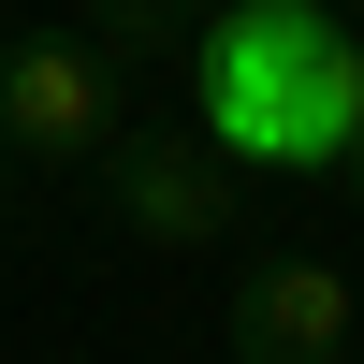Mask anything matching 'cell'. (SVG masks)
I'll return each instance as SVG.
<instances>
[{
	"instance_id": "6da1fadb",
	"label": "cell",
	"mask_w": 364,
	"mask_h": 364,
	"mask_svg": "<svg viewBox=\"0 0 364 364\" xmlns=\"http://www.w3.org/2000/svg\"><path fill=\"white\" fill-rule=\"evenodd\" d=\"M175 73L204 87V146L233 175H321L364 132V44L321 0H219Z\"/></svg>"
},
{
	"instance_id": "7a4b0ae2",
	"label": "cell",
	"mask_w": 364,
	"mask_h": 364,
	"mask_svg": "<svg viewBox=\"0 0 364 364\" xmlns=\"http://www.w3.org/2000/svg\"><path fill=\"white\" fill-rule=\"evenodd\" d=\"M117 132H132V73H117L73 15L0 44V161L15 175H87Z\"/></svg>"
},
{
	"instance_id": "3957f363",
	"label": "cell",
	"mask_w": 364,
	"mask_h": 364,
	"mask_svg": "<svg viewBox=\"0 0 364 364\" xmlns=\"http://www.w3.org/2000/svg\"><path fill=\"white\" fill-rule=\"evenodd\" d=\"M87 190H102V219L146 233V248H233V219H248V175L204 132H117L102 161H87Z\"/></svg>"
},
{
	"instance_id": "277c9868",
	"label": "cell",
	"mask_w": 364,
	"mask_h": 364,
	"mask_svg": "<svg viewBox=\"0 0 364 364\" xmlns=\"http://www.w3.org/2000/svg\"><path fill=\"white\" fill-rule=\"evenodd\" d=\"M219 336H233V364H350V277L336 262H248Z\"/></svg>"
},
{
	"instance_id": "5b68a950",
	"label": "cell",
	"mask_w": 364,
	"mask_h": 364,
	"mask_svg": "<svg viewBox=\"0 0 364 364\" xmlns=\"http://www.w3.org/2000/svg\"><path fill=\"white\" fill-rule=\"evenodd\" d=\"M204 15H219V0H87L73 29L117 58V73H175V58L204 44Z\"/></svg>"
},
{
	"instance_id": "8992f818",
	"label": "cell",
	"mask_w": 364,
	"mask_h": 364,
	"mask_svg": "<svg viewBox=\"0 0 364 364\" xmlns=\"http://www.w3.org/2000/svg\"><path fill=\"white\" fill-rule=\"evenodd\" d=\"M350 175H364V132H350Z\"/></svg>"
}]
</instances>
